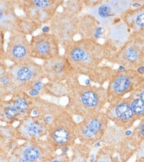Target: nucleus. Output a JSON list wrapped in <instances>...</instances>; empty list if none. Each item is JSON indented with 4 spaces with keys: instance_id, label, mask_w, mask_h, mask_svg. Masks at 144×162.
Here are the masks:
<instances>
[{
    "instance_id": "obj_1",
    "label": "nucleus",
    "mask_w": 144,
    "mask_h": 162,
    "mask_svg": "<svg viewBox=\"0 0 144 162\" xmlns=\"http://www.w3.org/2000/svg\"><path fill=\"white\" fill-rule=\"evenodd\" d=\"M61 46L63 55L80 76H87L106 60L107 52L103 44L93 38L74 39Z\"/></svg>"
},
{
    "instance_id": "obj_2",
    "label": "nucleus",
    "mask_w": 144,
    "mask_h": 162,
    "mask_svg": "<svg viewBox=\"0 0 144 162\" xmlns=\"http://www.w3.org/2000/svg\"><path fill=\"white\" fill-rule=\"evenodd\" d=\"M133 2L130 0L85 1L86 13L93 16L105 29L120 21Z\"/></svg>"
},
{
    "instance_id": "obj_3",
    "label": "nucleus",
    "mask_w": 144,
    "mask_h": 162,
    "mask_svg": "<svg viewBox=\"0 0 144 162\" xmlns=\"http://www.w3.org/2000/svg\"><path fill=\"white\" fill-rule=\"evenodd\" d=\"M68 104L79 106L91 114L97 112L108 101L106 88L95 85H83L80 81L73 84L67 96Z\"/></svg>"
},
{
    "instance_id": "obj_4",
    "label": "nucleus",
    "mask_w": 144,
    "mask_h": 162,
    "mask_svg": "<svg viewBox=\"0 0 144 162\" xmlns=\"http://www.w3.org/2000/svg\"><path fill=\"white\" fill-rule=\"evenodd\" d=\"M107 61L130 69L144 65V32H132L125 44Z\"/></svg>"
},
{
    "instance_id": "obj_5",
    "label": "nucleus",
    "mask_w": 144,
    "mask_h": 162,
    "mask_svg": "<svg viewBox=\"0 0 144 162\" xmlns=\"http://www.w3.org/2000/svg\"><path fill=\"white\" fill-rule=\"evenodd\" d=\"M19 93H28L38 82L45 79L42 65L34 59L8 65Z\"/></svg>"
},
{
    "instance_id": "obj_6",
    "label": "nucleus",
    "mask_w": 144,
    "mask_h": 162,
    "mask_svg": "<svg viewBox=\"0 0 144 162\" xmlns=\"http://www.w3.org/2000/svg\"><path fill=\"white\" fill-rule=\"evenodd\" d=\"M64 2V0H17L16 5L23 15L43 26L50 22Z\"/></svg>"
},
{
    "instance_id": "obj_7",
    "label": "nucleus",
    "mask_w": 144,
    "mask_h": 162,
    "mask_svg": "<svg viewBox=\"0 0 144 162\" xmlns=\"http://www.w3.org/2000/svg\"><path fill=\"white\" fill-rule=\"evenodd\" d=\"M106 88L108 100L124 97L144 83L143 77L136 70L114 69Z\"/></svg>"
},
{
    "instance_id": "obj_8",
    "label": "nucleus",
    "mask_w": 144,
    "mask_h": 162,
    "mask_svg": "<svg viewBox=\"0 0 144 162\" xmlns=\"http://www.w3.org/2000/svg\"><path fill=\"white\" fill-rule=\"evenodd\" d=\"M79 16L64 10L58 11L48 23L50 32L61 45L73 40L78 34Z\"/></svg>"
},
{
    "instance_id": "obj_9",
    "label": "nucleus",
    "mask_w": 144,
    "mask_h": 162,
    "mask_svg": "<svg viewBox=\"0 0 144 162\" xmlns=\"http://www.w3.org/2000/svg\"><path fill=\"white\" fill-rule=\"evenodd\" d=\"M42 67L48 82H72L79 79L80 76L63 54L44 61Z\"/></svg>"
},
{
    "instance_id": "obj_10",
    "label": "nucleus",
    "mask_w": 144,
    "mask_h": 162,
    "mask_svg": "<svg viewBox=\"0 0 144 162\" xmlns=\"http://www.w3.org/2000/svg\"><path fill=\"white\" fill-rule=\"evenodd\" d=\"M31 57L46 61L60 55V44L51 32L33 35L29 41Z\"/></svg>"
},
{
    "instance_id": "obj_11",
    "label": "nucleus",
    "mask_w": 144,
    "mask_h": 162,
    "mask_svg": "<svg viewBox=\"0 0 144 162\" xmlns=\"http://www.w3.org/2000/svg\"><path fill=\"white\" fill-rule=\"evenodd\" d=\"M32 59L27 36L18 31L9 33L5 48V60L20 63Z\"/></svg>"
},
{
    "instance_id": "obj_12",
    "label": "nucleus",
    "mask_w": 144,
    "mask_h": 162,
    "mask_svg": "<svg viewBox=\"0 0 144 162\" xmlns=\"http://www.w3.org/2000/svg\"><path fill=\"white\" fill-rule=\"evenodd\" d=\"M131 33V30L122 19L106 29L103 36V44L107 52L106 60L125 44Z\"/></svg>"
},
{
    "instance_id": "obj_13",
    "label": "nucleus",
    "mask_w": 144,
    "mask_h": 162,
    "mask_svg": "<svg viewBox=\"0 0 144 162\" xmlns=\"http://www.w3.org/2000/svg\"><path fill=\"white\" fill-rule=\"evenodd\" d=\"M16 1L0 0V32L10 33L16 30L20 15L16 12Z\"/></svg>"
},
{
    "instance_id": "obj_14",
    "label": "nucleus",
    "mask_w": 144,
    "mask_h": 162,
    "mask_svg": "<svg viewBox=\"0 0 144 162\" xmlns=\"http://www.w3.org/2000/svg\"><path fill=\"white\" fill-rule=\"evenodd\" d=\"M106 29L90 14L85 13L79 16L78 35L80 38H93L98 41L103 38Z\"/></svg>"
},
{
    "instance_id": "obj_15",
    "label": "nucleus",
    "mask_w": 144,
    "mask_h": 162,
    "mask_svg": "<svg viewBox=\"0 0 144 162\" xmlns=\"http://www.w3.org/2000/svg\"><path fill=\"white\" fill-rule=\"evenodd\" d=\"M19 93L8 65L6 61L0 62V99L5 100Z\"/></svg>"
},
{
    "instance_id": "obj_16",
    "label": "nucleus",
    "mask_w": 144,
    "mask_h": 162,
    "mask_svg": "<svg viewBox=\"0 0 144 162\" xmlns=\"http://www.w3.org/2000/svg\"><path fill=\"white\" fill-rule=\"evenodd\" d=\"M132 32H144V1L137 8L128 10L121 19Z\"/></svg>"
},
{
    "instance_id": "obj_17",
    "label": "nucleus",
    "mask_w": 144,
    "mask_h": 162,
    "mask_svg": "<svg viewBox=\"0 0 144 162\" xmlns=\"http://www.w3.org/2000/svg\"><path fill=\"white\" fill-rule=\"evenodd\" d=\"M108 101L111 102L108 110L111 112L112 116L114 115L121 120H131L135 117L127 97L113 98Z\"/></svg>"
},
{
    "instance_id": "obj_18",
    "label": "nucleus",
    "mask_w": 144,
    "mask_h": 162,
    "mask_svg": "<svg viewBox=\"0 0 144 162\" xmlns=\"http://www.w3.org/2000/svg\"><path fill=\"white\" fill-rule=\"evenodd\" d=\"M79 79L72 82H47L44 83L40 95L52 97H62L67 96L72 86L79 81Z\"/></svg>"
},
{
    "instance_id": "obj_19",
    "label": "nucleus",
    "mask_w": 144,
    "mask_h": 162,
    "mask_svg": "<svg viewBox=\"0 0 144 162\" xmlns=\"http://www.w3.org/2000/svg\"><path fill=\"white\" fill-rule=\"evenodd\" d=\"M114 69L110 66L100 65L91 71L87 77L91 83L103 87L105 84L108 82L114 73Z\"/></svg>"
},
{
    "instance_id": "obj_20",
    "label": "nucleus",
    "mask_w": 144,
    "mask_h": 162,
    "mask_svg": "<svg viewBox=\"0 0 144 162\" xmlns=\"http://www.w3.org/2000/svg\"><path fill=\"white\" fill-rule=\"evenodd\" d=\"M40 23L25 16L20 15L17 24L16 30L26 36H33V34L42 27Z\"/></svg>"
},
{
    "instance_id": "obj_21",
    "label": "nucleus",
    "mask_w": 144,
    "mask_h": 162,
    "mask_svg": "<svg viewBox=\"0 0 144 162\" xmlns=\"http://www.w3.org/2000/svg\"><path fill=\"white\" fill-rule=\"evenodd\" d=\"M62 10L79 16L81 13L85 9V1L70 0L65 1L62 6Z\"/></svg>"
},
{
    "instance_id": "obj_22",
    "label": "nucleus",
    "mask_w": 144,
    "mask_h": 162,
    "mask_svg": "<svg viewBox=\"0 0 144 162\" xmlns=\"http://www.w3.org/2000/svg\"><path fill=\"white\" fill-rule=\"evenodd\" d=\"M130 103V107L135 116L144 115V102L139 97L130 93L127 97Z\"/></svg>"
},
{
    "instance_id": "obj_23",
    "label": "nucleus",
    "mask_w": 144,
    "mask_h": 162,
    "mask_svg": "<svg viewBox=\"0 0 144 162\" xmlns=\"http://www.w3.org/2000/svg\"><path fill=\"white\" fill-rule=\"evenodd\" d=\"M54 138L57 143H64L68 140V134L65 130L60 129L55 132Z\"/></svg>"
},
{
    "instance_id": "obj_24",
    "label": "nucleus",
    "mask_w": 144,
    "mask_h": 162,
    "mask_svg": "<svg viewBox=\"0 0 144 162\" xmlns=\"http://www.w3.org/2000/svg\"><path fill=\"white\" fill-rule=\"evenodd\" d=\"M10 101L12 102V104L9 105L8 106L5 107L4 110V114L6 118L7 119H13L16 117L19 114V112L14 106V104L12 102L10 97L9 98Z\"/></svg>"
},
{
    "instance_id": "obj_25",
    "label": "nucleus",
    "mask_w": 144,
    "mask_h": 162,
    "mask_svg": "<svg viewBox=\"0 0 144 162\" xmlns=\"http://www.w3.org/2000/svg\"><path fill=\"white\" fill-rule=\"evenodd\" d=\"M24 157L29 161H35L39 157L40 153L37 149L34 148H29L26 149L24 153Z\"/></svg>"
},
{
    "instance_id": "obj_26",
    "label": "nucleus",
    "mask_w": 144,
    "mask_h": 162,
    "mask_svg": "<svg viewBox=\"0 0 144 162\" xmlns=\"http://www.w3.org/2000/svg\"><path fill=\"white\" fill-rule=\"evenodd\" d=\"M5 34L0 32V62L5 60Z\"/></svg>"
},
{
    "instance_id": "obj_27",
    "label": "nucleus",
    "mask_w": 144,
    "mask_h": 162,
    "mask_svg": "<svg viewBox=\"0 0 144 162\" xmlns=\"http://www.w3.org/2000/svg\"><path fill=\"white\" fill-rule=\"evenodd\" d=\"M27 131L29 134L37 136L41 132L42 127L37 123L31 122L28 124Z\"/></svg>"
},
{
    "instance_id": "obj_28",
    "label": "nucleus",
    "mask_w": 144,
    "mask_h": 162,
    "mask_svg": "<svg viewBox=\"0 0 144 162\" xmlns=\"http://www.w3.org/2000/svg\"><path fill=\"white\" fill-rule=\"evenodd\" d=\"M83 132L85 135L89 137H92L94 134V131L92 129L89 125H87L83 129Z\"/></svg>"
},
{
    "instance_id": "obj_29",
    "label": "nucleus",
    "mask_w": 144,
    "mask_h": 162,
    "mask_svg": "<svg viewBox=\"0 0 144 162\" xmlns=\"http://www.w3.org/2000/svg\"><path fill=\"white\" fill-rule=\"evenodd\" d=\"M137 72L141 75L144 79V65L140 67L137 69L136 70Z\"/></svg>"
},
{
    "instance_id": "obj_30",
    "label": "nucleus",
    "mask_w": 144,
    "mask_h": 162,
    "mask_svg": "<svg viewBox=\"0 0 144 162\" xmlns=\"http://www.w3.org/2000/svg\"><path fill=\"white\" fill-rule=\"evenodd\" d=\"M42 32L43 33H49L50 32V28L48 26H45L43 27V28L42 29Z\"/></svg>"
},
{
    "instance_id": "obj_31",
    "label": "nucleus",
    "mask_w": 144,
    "mask_h": 162,
    "mask_svg": "<svg viewBox=\"0 0 144 162\" xmlns=\"http://www.w3.org/2000/svg\"><path fill=\"white\" fill-rule=\"evenodd\" d=\"M45 120H46V122H51V120H53V117L51 115H48L46 116Z\"/></svg>"
},
{
    "instance_id": "obj_32",
    "label": "nucleus",
    "mask_w": 144,
    "mask_h": 162,
    "mask_svg": "<svg viewBox=\"0 0 144 162\" xmlns=\"http://www.w3.org/2000/svg\"><path fill=\"white\" fill-rule=\"evenodd\" d=\"M19 162H30V161L28 160L27 159H26V158H21Z\"/></svg>"
},
{
    "instance_id": "obj_33",
    "label": "nucleus",
    "mask_w": 144,
    "mask_h": 162,
    "mask_svg": "<svg viewBox=\"0 0 144 162\" xmlns=\"http://www.w3.org/2000/svg\"><path fill=\"white\" fill-rule=\"evenodd\" d=\"M140 131H141V134H143V135H144V123L143 124V125L141 126V128Z\"/></svg>"
},
{
    "instance_id": "obj_34",
    "label": "nucleus",
    "mask_w": 144,
    "mask_h": 162,
    "mask_svg": "<svg viewBox=\"0 0 144 162\" xmlns=\"http://www.w3.org/2000/svg\"><path fill=\"white\" fill-rule=\"evenodd\" d=\"M94 155H92L91 157V159H90V161H89V162H93V161H94Z\"/></svg>"
},
{
    "instance_id": "obj_35",
    "label": "nucleus",
    "mask_w": 144,
    "mask_h": 162,
    "mask_svg": "<svg viewBox=\"0 0 144 162\" xmlns=\"http://www.w3.org/2000/svg\"><path fill=\"white\" fill-rule=\"evenodd\" d=\"M131 133H132V132L130 131H127L126 132V134L127 135V136H129V135H130L131 134Z\"/></svg>"
},
{
    "instance_id": "obj_36",
    "label": "nucleus",
    "mask_w": 144,
    "mask_h": 162,
    "mask_svg": "<svg viewBox=\"0 0 144 162\" xmlns=\"http://www.w3.org/2000/svg\"><path fill=\"white\" fill-rule=\"evenodd\" d=\"M99 144H100V142H99V143H98L97 144H96V145H95V147H99V146L100 145Z\"/></svg>"
},
{
    "instance_id": "obj_37",
    "label": "nucleus",
    "mask_w": 144,
    "mask_h": 162,
    "mask_svg": "<svg viewBox=\"0 0 144 162\" xmlns=\"http://www.w3.org/2000/svg\"><path fill=\"white\" fill-rule=\"evenodd\" d=\"M53 162H60V161H53Z\"/></svg>"
},
{
    "instance_id": "obj_38",
    "label": "nucleus",
    "mask_w": 144,
    "mask_h": 162,
    "mask_svg": "<svg viewBox=\"0 0 144 162\" xmlns=\"http://www.w3.org/2000/svg\"></svg>"
}]
</instances>
